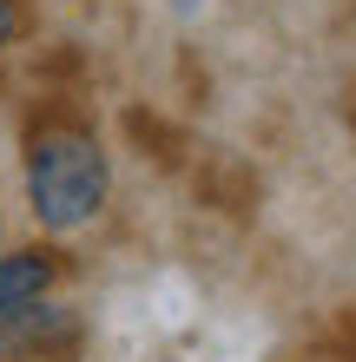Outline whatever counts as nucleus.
<instances>
[{"label":"nucleus","instance_id":"1","mask_svg":"<svg viewBox=\"0 0 356 362\" xmlns=\"http://www.w3.org/2000/svg\"><path fill=\"white\" fill-rule=\"evenodd\" d=\"M113 165L79 119H53L27 139V204L47 230H79L106 211Z\"/></svg>","mask_w":356,"mask_h":362},{"label":"nucleus","instance_id":"2","mask_svg":"<svg viewBox=\"0 0 356 362\" xmlns=\"http://www.w3.org/2000/svg\"><path fill=\"white\" fill-rule=\"evenodd\" d=\"M47 349H73V316L67 310H13L0 316V362L13 356H47Z\"/></svg>","mask_w":356,"mask_h":362},{"label":"nucleus","instance_id":"3","mask_svg":"<svg viewBox=\"0 0 356 362\" xmlns=\"http://www.w3.org/2000/svg\"><path fill=\"white\" fill-rule=\"evenodd\" d=\"M53 270L59 264L47 257V250H0V316L40 303V296L53 290Z\"/></svg>","mask_w":356,"mask_h":362},{"label":"nucleus","instance_id":"4","mask_svg":"<svg viewBox=\"0 0 356 362\" xmlns=\"http://www.w3.org/2000/svg\"><path fill=\"white\" fill-rule=\"evenodd\" d=\"M13 40H20V7L0 0V47H13Z\"/></svg>","mask_w":356,"mask_h":362}]
</instances>
